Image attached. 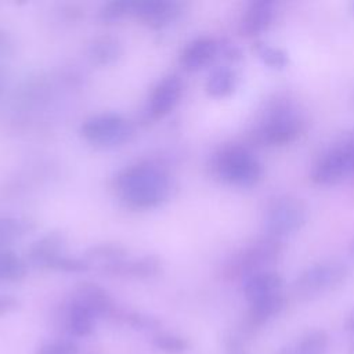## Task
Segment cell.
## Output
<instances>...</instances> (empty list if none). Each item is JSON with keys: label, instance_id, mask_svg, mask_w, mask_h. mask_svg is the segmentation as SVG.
Masks as SVG:
<instances>
[{"label": "cell", "instance_id": "cell-1", "mask_svg": "<svg viewBox=\"0 0 354 354\" xmlns=\"http://www.w3.org/2000/svg\"><path fill=\"white\" fill-rule=\"evenodd\" d=\"M307 129L304 115L288 97L277 95L261 111L250 137L264 147H283L299 140Z\"/></svg>", "mask_w": 354, "mask_h": 354}, {"label": "cell", "instance_id": "cell-2", "mask_svg": "<svg viewBox=\"0 0 354 354\" xmlns=\"http://www.w3.org/2000/svg\"><path fill=\"white\" fill-rule=\"evenodd\" d=\"M122 199L134 209L159 206L169 195L167 174L149 163H138L123 169L115 180Z\"/></svg>", "mask_w": 354, "mask_h": 354}, {"label": "cell", "instance_id": "cell-3", "mask_svg": "<svg viewBox=\"0 0 354 354\" xmlns=\"http://www.w3.org/2000/svg\"><path fill=\"white\" fill-rule=\"evenodd\" d=\"M214 174L225 184L249 188L264 176L263 163L245 145L230 144L220 148L212 160Z\"/></svg>", "mask_w": 354, "mask_h": 354}, {"label": "cell", "instance_id": "cell-4", "mask_svg": "<svg viewBox=\"0 0 354 354\" xmlns=\"http://www.w3.org/2000/svg\"><path fill=\"white\" fill-rule=\"evenodd\" d=\"M283 253L281 239L264 235L239 249L225 264V275L230 278H249L250 275L270 270Z\"/></svg>", "mask_w": 354, "mask_h": 354}, {"label": "cell", "instance_id": "cell-5", "mask_svg": "<svg viewBox=\"0 0 354 354\" xmlns=\"http://www.w3.org/2000/svg\"><path fill=\"white\" fill-rule=\"evenodd\" d=\"M308 218L306 203L296 196L282 195L272 199L264 212V230L267 235L282 239L301 230Z\"/></svg>", "mask_w": 354, "mask_h": 354}, {"label": "cell", "instance_id": "cell-6", "mask_svg": "<svg viewBox=\"0 0 354 354\" xmlns=\"http://www.w3.org/2000/svg\"><path fill=\"white\" fill-rule=\"evenodd\" d=\"M348 267L337 260H326L303 270L293 282L295 293L303 299H313L336 289L348 278Z\"/></svg>", "mask_w": 354, "mask_h": 354}, {"label": "cell", "instance_id": "cell-7", "mask_svg": "<svg viewBox=\"0 0 354 354\" xmlns=\"http://www.w3.org/2000/svg\"><path fill=\"white\" fill-rule=\"evenodd\" d=\"M354 174V136L324 152L313 165L310 178L314 184L328 187Z\"/></svg>", "mask_w": 354, "mask_h": 354}, {"label": "cell", "instance_id": "cell-8", "mask_svg": "<svg viewBox=\"0 0 354 354\" xmlns=\"http://www.w3.org/2000/svg\"><path fill=\"white\" fill-rule=\"evenodd\" d=\"M82 137L95 145H120L133 136L131 124L119 113L104 112L94 115L80 126Z\"/></svg>", "mask_w": 354, "mask_h": 354}, {"label": "cell", "instance_id": "cell-9", "mask_svg": "<svg viewBox=\"0 0 354 354\" xmlns=\"http://www.w3.org/2000/svg\"><path fill=\"white\" fill-rule=\"evenodd\" d=\"M183 94V82L177 75H169L163 77L152 90L147 115L148 118L158 120L170 113L178 104Z\"/></svg>", "mask_w": 354, "mask_h": 354}, {"label": "cell", "instance_id": "cell-10", "mask_svg": "<svg viewBox=\"0 0 354 354\" xmlns=\"http://www.w3.org/2000/svg\"><path fill=\"white\" fill-rule=\"evenodd\" d=\"M277 4L272 0H256L248 4L238 24V30L243 37H256L274 24Z\"/></svg>", "mask_w": 354, "mask_h": 354}, {"label": "cell", "instance_id": "cell-11", "mask_svg": "<svg viewBox=\"0 0 354 354\" xmlns=\"http://www.w3.org/2000/svg\"><path fill=\"white\" fill-rule=\"evenodd\" d=\"M218 53V43L209 36L191 40L180 54V65L187 72H196L209 65Z\"/></svg>", "mask_w": 354, "mask_h": 354}, {"label": "cell", "instance_id": "cell-12", "mask_svg": "<svg viewBox=\"0 0 354 354\" xmlns=\"http://www.w3.org/2000/svg\"><path fill=\"white\" fill-rule=\"evenodd\" d=\"M180 14V4L165 0H142L133 3V12L141 21L152 25L162 26L173 21Z\"/></svg>", "mask_w": 354, "mask_h": 354}, {"label": "cell", "instance_id": "cell-13", "mask_svg": "<svg viewBox=\"0 0 354 354\" xmlns=\"http://www.w3.org/2000/svg\"><path fill=\"white\" fill-rule=\"evenodd\" d=\"M283 278L274 270L256 272L243 281V295L249 303L282 292Z\"/></svg>", "mask_w": 354, "mask_h": 354}, {"label": "cell", "instance_id": "cell-14", "mask_svg": "<svg viewBox=\"0 0 354 354\" xmlns=\"http://www.w3.org/2000/svg\"><path fill=\"white\" fill-rule=\"evenodd\" d=\"M87 307L95 318L109 315L113 310V303L108 292L94 282H80L76 286V299Z\"/></svg>", "mask_w": 354, "mask_h": 354}, {"label": "cell", "instance_id": "cell-15", "mask_svg": "<svg viewBox=\"0 0 354 354\" xmlns=\"http://www.w3.org/2000/svg\"><path fill=\"white\" fill-rule=\"evenodd\" d=\"M249 304L250 306L246 314V325L250 328H256L279 315L286 306V297L282 292H279Z\"/></svg>", "mask_w": 354, "mask_h": 354}, {"label": "cell", "instance_id": "cell-16", "mask_svg": "<svg viewBox=\"0 0 354 354\" xmlns=\"http://www.w3.org/2000/svg\"><path fill=\"white\" fill-rule=\"evenodd\" d=\"M64 246H65V238L61 232H48L43 238H40L37 242L33 243V246L29 250V257L33 264L48 267L64 254Z\"/></svg>", "mask_w": 354, "mask_h": 354}, {"label": "cell", "instance_id": "cell-17", "mask_svg": "<svg viewBox=\"0 0 354 354\" xmlns=\"http://www.w3.org/2000/svg\"><path fill=\"white\" fill-rule=\"evenodd\" d=\"M238 73L234 68L223 65L212 71L209 75L205 88L206 93L213 98L230 97L238 87Z\"/></svg>", "mask_w": 354, "mask_h": 354}, {"label": "cell", "instance_id": "cell-18", "mask_svg": "<svg viewBox=\"0 0 354 354\" xmlns=\"http://www.w3.org/2000/svg\"><path fill=\"white\" fill-rule=\"evenodd\" d=\"M95 317L84 307L80 301L73 300L68 308L66 314V328L71 335L76 337H86L94 330Z\"/></svg>", "mask_w": 354, "mask_h": 354}, {"label": "cell", "instance_id": "cell-19", "mask_svg": "<svg viewBox=\"0 0 354 354\" xmlns=\"http://www.w3.org/2000/svg\"><path fill=\"white\" fill-rule=\"evenodd\" d=\"M104 268L106 270V272H111V274H129L133 277L148 278V277L156 275L160 271V263L156 257L147 256L129 263H124L122 260L112 264H106L104 266Z\"/></svg>", "mask_w": 354, "mask_h": 354}, {"label": "cell", "instance_id": "cell-20", "mask_svg": "<svg viewBox=\"0 0 354 354\" xmlns=\"http://www.w3.org/2000/svg\"><path fill=\"white\" fill-rule=\"evenodd\" d=\"M328 346V333L324 329H311L301 335L293 346L285 348L282 354H325Z\"/></svg>", "mask_w": 354, "mask_h": 354}, {"label": "cell", "instance_id": "cell-21", "mask_svg": "<svg viewBox=\"0 0 354 354\" xmlns=\"http://www.w3.org/2000/svg\"><path fill=\"white\" fill-rule=\"evenodd\" d=\"M122 53V46L112 36H100L88 47V57L95 65H109L115 62Z\"/></svg>", "mask_w": 354, "mask_h": 354}, {"label": "cell", "instance_id": "cell-22", "mask_svg": "<svg viewBox=\"0 0 354 354\" xmlns=\"http://www.w3.org/2000/svg\"><path fill=\"white\" fill-rule=\"evenodd\" d=\"M253 50L260 58V61L271 69L282 71L289 65V55L281 47H275L264 41H256Z\"/></svg>", "mask_w": 354, "mask_h": 354}, {"label": "cell", "instance_id": "cell-23", "mask_svg": "<svg viewBox=\"0 0 354 354\" xmlns=\"http://www.w3.org/2000/svg\"><path fill=\"white\" fill-rule=\"evenodd\" d=\"M25 275V261L11 250H0V281L17 282Z\"/></svg>", "mask_w": 354, "mask_h": 354}, {"label": "cell", "instance_id": "cell-24", "mask_svg": "<svg viewBox=\"0 0 354 354\" xmlns=\"http://www.w3.org/2000/svg\"><path fill=\"white\" fill-rule=\"evenodd\" d=\"M152 346L166 354H181L189 348V342L180 335L160 332L152 337Z\"/></svg>", "mask_w": 354, "mask_h": 354}, {"label": "cell", "instance_id": "cell-25", "mask_svg": "<svg viewBox=\"0 0 354 354\" xmlns=\"http://www.w3.org/2000/svg\"><path fill=\"white\" fill-rule=\"evenodd\" d=\"M124 254H126V250L120 245L101 243V245L90 248L86 256H87V259H91V260L105 261L104 266H106V264H112L116 261H122Z\"/></svg>", "mask_w": 354, "mask_h": 354}, {"label": "cell", "instance_id": "cell-26", "mask_svg": "<svg viewBox=\"0 0 354 354\" xmlns=\"http://www.w3.org/2000/svg\"><path fill=\"white\" fill-rule=\"evenodd\" d=\"M133 3L131 0H112L105 3L98 12V18L104 22H113L119 21L126 15H130L133 12Z\"/></svg>", "mask_w": 354, "mask_h": 354}, {"label": "cell", "instance_id": "cell-27", "mask_svg": "<svg viewBox=\"0 0 354 354\" xmlns=\"http://www.w3.org/2000/svg\"><path fill=\"white\" fill-rule=\"evenodd\" d=\"M26 227L21 220L3 217L0 218V246H4L25 232Z\"/></svg>", "mask_w": 354, "mask_h": 354}, {"label": "cell", "instance_id": "cell-28", "mask_svg": "<svg viewBox=\"0 0 354 354\" xmlns=\"http://www.w3.org/2000/svg\"><path fill=\"white\" fill-rule=\"evenodd\" d=\"M36 354H79V346L73 340H55L41 344Z\"/></svg>", "mask_w": 354, "mask_h": 354}, {"label": "cell", "instance_id": "cell-29", "mask_svg": "<svg viewBox=\"0 0 354 354\" xmlns=\"http://www.w3.org/2000/svg\"><path fill=\"white\" fill-rule=\"evenodd\" d=\"M126 321L134 328V329H138V330H153V329H158L160 322L151 317V315H144V314H140V313H131L126 317Z\"/></svg>", "mask_w": 354, "mask_h": 354}, {"label": "cell", "instance_id": "cell-30", "mask_svg": "<svg viewBox=\"0 0 354 354\" xmlns=\"http://www.w3.org/2000/svg\"><path fill=\"white\" fill-rule=\"evenodd\" d=\"M19 307V300L12 295H0V317L15 311Z\"/></svg>", "mask_w": 354, "mask_h": 354}, {"label": "cell", "instance_id": "cell-31", "mask_svg": "<svg viewBox=\"0 0 354 354\" xmlns=\"http://www.w3.org/2000/svg\"><path fill=\"white\" fill-rule=\"evenodd\" d=\"M224 350H225V354H246L241 340L236 336L225 337Z\"/></svg>", "mask_w": 354, "mask_h": 354}, {"label": "cell", "instance_id": "cell-32", "mask_svg": "<svg viewBox=\"0 0 354 354\" xmlns=\"http://www.w3.org/2000/svg\"><path fill=\"white\" fill-rule=\"evenodd\" d=\"M223 54H224V58L228 59L230 62H238L242 59V51L239 47L234 46V44H227L224 48H223Z\"/></svg>", "mask_w": 354, "mask_h": 354}, {"label": "cell", "instance_id": "cell-33", "mask_svg": "<svg viewBox=\"0 0 354 354\" xmlns=\"http://www.w3.org/2000/svg\"><path fill=\"white\" fill-rule=\"evenodd\" d=\"M344 329L350 333H354V310L347 315L344 321Z\"/></svg>", "mask_w": 354, "mask_h": 354}, {"label": "cell", "instance_id": "cell-34", "mask_svg": "<svg viewBox=\"0 0 354 354\" xmlns=\"http://www.w3.org/2000/svg\"><path fill=\"white\" fill-rule=\"evenodd\" d=\"M10 46L7 37L3 35V32H0V53H4L7 51V47Z\"/></svg>", "mask_w": 354, "mask_h": 354}, {"label": "cell", "instance_id": "cell-35", "mask_svg": "<svg viewBox=\"0 0 354 354\" xmlns=\"http://www.w3.org/2000/svg\"><path fill=\"white\" fill-rule=\"evenodd\" d=\"M350 253L354 256V241H353L351 245H350Z\"/></svg>", "mask_w": 354, "mask_h": 354}, {"label": "cell", "instance_id": "cell-36", "mask_svg": "<svg viewBox=\"0 0 354 354\" xmlns=\"http://www.w3.org/2000/svg\"><path fill=\"white\" fill-rule=\"evenodd\" d=\"M348 354H354V343L350 346V350H348Z\"/></svg>", "mask_w": 354, "mask_h": 354}, {"label": "cell", "instance_id": "cell-37", "mask_svg": "<svg viewBox=\"0 0 354 354\" xmlns=\"http://www.w3.org/2000/svg\"><path fill=\"white\" fill-rule=\"evenodd\" d=\"M1 84H3V73L0 71V91H1Z\"/></svg>", "mask_w": 354, "mask_h": 354}, {"label": "cell", "instance_id": "cell-38", "mask_svg": "<svg viewBox=\"0 0 354 354\" xmlns=\"http://www.w3.org/2000/svg\"><path fill=\"white\" fill-rule=\"evenodd\" d=\"M350 8H351V12H353V14H354V1H353V3H351V6H350Z\"/></svg>", "mask_w": 354, "mask_h": 354}]
</instances>
